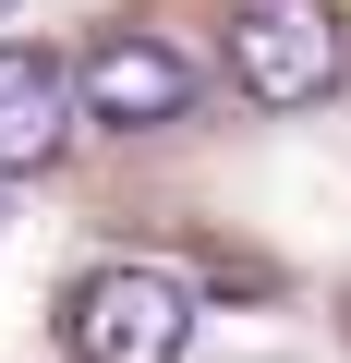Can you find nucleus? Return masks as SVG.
<instances>
[{"label":"nucleus","instance_id":"nucleus-1","mask_svg":"<svg viewBox=\"0 0 351 363\" xmlns=\"http://www.w3.org/2000/svg\"><path fill=\"white\" fill-rule=\"evenodd\" d=\"M182 339H194V279L169 267H85L61 303L73 363H182Z\"/></svg>","mask_w":351,"mask_h":363},{"label":"nucleus","instance_id":"nucleus-2","mask_svg":"<svg viewBox=\"0 0 351 363\" xmlns=\"http://www.w3.org/2000/svg\"><path fill=\"white\" fill-rule=\"evenodd\" d=\"M230 85L255 109H315L351 85V37L327 0H243L230 13Z\"/></svg>","mask_w":351,"mask_h":363},{"label":"nucleus","instance_id":"nucleus-3","mask_svg":"<svg viewBox=\"0 0 351 363\" xmlns=\"http://www.w3.org/2000/svg\"><path fill=\"white\" fill-rule=\"evenodd\" d=\"M61 97H73L85 121H109V133H157V121L194 109V61L157 49V37H109V49H85V61L61 73Z\"/></svg>","mask_w":351,"mask_h":363},{"label":"nucleus","instance_id":"nucleus-4","mask_svg":"<svg viewBox=\"0 0 351 363\" xmlns=\"http://www.w3.org/2000/svg\"><path fill=\"white\" fill-rule=\"evenodd\" d=\"M61 133H73V97H25V109H0V182L49 169V157H61Z\"/></svg>","mask_w":351,"mask_h":363},{"label":"nucleus","instance_id":"nucleus-5","mask_svg":"<svg viewBox=\"0 0 351 363\" xmlns=\"http://www.w3.org/2000/svg\"><path fill=\"white\" fill-rule=\"evenodd\" d=\"M25 97H61V49L49 37H0V109H25Z\"/></svg>","mask_w":351,"mask_h":363},{"label":"nucleus","instance_id":"nucleus-6","mask_svg":"<svg viewBox=\"0 0 351 363\" xmlns=\"http://www.w3.org/2000/svg\"><path fill=\"white\" fill-rule=\"evenodd\" d=\"M0 206H13V182H0Z\"/></svg>","mask_w":351,"mask_h":363}]
</instances>
